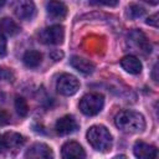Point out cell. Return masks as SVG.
<instances>
[{"instance_id": "cell-12", "label": "cell", "mask_w": 159, "mask_h": 159, "mask_svg": "<svg viewBox=\"0 0 159 159\" xmlns=\"http://www.w3.org/2000/svg\"><path fill=\"white\" fill-rule=\"evenodd\" d=\"M120 66L123 67V70H125L127 72L132 73V75H138L142 72V62L139 61L138 57L133 56V55H127L120 60Z\"/></svg>"}, {"instance_id": "cell-17", "label": "cell", "mask_w": 159, "mask_h": 159, "mask_svg": "<svg viewBox=\"0 0 159 159\" xmlns=\"http://www.w3.org/2000/svg\"><path fill=\"white\" fill-rule=\"evenodd\" d=\"M19 31H20V27L14 20H11L9 17H4V19L0 20V32H1V35L6 34V35L12 36V35H16Z\"/></svg>"}, {"instance_id": "cell-23", "label": "cell", "mask_w": 159, "mask_h": 159, "mask_svg": "<svg viewBox=\"0 0 159 159\" xmlns=\"http://www.w3.org/2000/svg\"><path fill=\"white\" fill-rule=\"evenodd\" d=\"M148 25H150V26H154V27H158V14H154V15H152V16H149L148 19H147V21H145Z\"/></svg>"}, {"instance_id": "cell-8", "label": "cell", "mask_w": 159, "mask_h": 159, "mask_svg": "<svg viewBox=\"0 0 159 159\" xmlns=\"http://www.w3.org/2000/svg\"><path fill=\"white\" fill-rule=\"evenodd\" d=\"M133 153L137 159H158V149L157 147L148 144L145 142L138 140L133 147Z\"/></svg>"}, {"instance_id": "cell-16", "label": "cell", "mask_w": 159, "mask_h": 159, "mask_svg": "<svg viewBox=\"0 0 159 159\" xmlns=\"http://www.w3.org/2000/svg\"><path fill=\"white\" fill-rule=\"evenodd\" d=\"M24 63L30 67V68H36L40 66V63L42 62V55L39 51L35 50H30L24 55Z\"/></svg>"}, {"instance_id": "cell-22", "label": "cell", "mask_w": 159, "mask_h": 159, "mask_svg": "<svg viewBox=\"0 0 159 159\" xmlns=\"http://www.w3.org/2000/svg\"><path fill=\"white\" fill-rule=\"evenodd\" d=\"M6 55V39L4 35L0 34V57Z\"/></svg>"}, {"instance_id": "cell-18", "label": "cell", "mask_w": 159, "mask_h": 159, "mask_svg": "<svg viewBox=\"0 0 159 159\" xmlns=\"http://www.w3.org/2000/svg\"><path fill=\"white\" fill-rule=\"evenodd\" d=\"M15 109L20 117H26L29 113V104L24 97H16L15 98Z\"/></svg>"}, {"instance_id": "cell-29", "label": "cell", "mask_w": 159, "mask_h": 159, "mask_svg": "<svg viewBox=\"0 0 159 159\" xmlns=\"http://www.w3.org/2000/svg\"><path fill=\"white\" fill-rule=\"evenodd\" d=\"M4 4H5V1H0V7H1V6L4 5Z\"/></svg>"}, {"instance_id": "cell-2", "label": "cell", "mask_w": 159, "mask_h": 159, "mask_svg": "<svg viewBox=\"0 0 159 159\" xmlns=\"http://www.w3.org/2000/svg\"><path fill=\"white\" fill-rule=\"evenodd\" d=\"M87 140L98 152H107L112 147V135L104 125H92L87 130Z\"/></svg>"}, {"instance_id": "cell-7", "label": "cell", "mask_w": 159, "mask_h": 159, "mask_svg": "<svg viewBox=\"0 0 159 159\" xmlns=\"http://www.w3.org/2000/svg\"><path fill=\"white\" fill-rule=\"evenodd\" d=\"M128 41L134 46V48L137 51H140L143 53H150L152 52V45H150L149 40L139 30H133L128 35Z\"/></svg>"}, {"instance_id": "cell-15", "label": "cell", "mask_w": 159, "mask_h": 159, "mask_svg": "<svg viewBox=\"0 0 159 159\" xmlns=\"http://www.w3.org/2000/svg\"><path fill=\"white\" fill-rule=\"evenodd\" d=\"M6 149H19L25 143V138L15 132H7L2 135Z\"/></svg>"}, {"instance_id": "cell-20", "label": "cell", "mask_w": 159, "mask_h": 159, "mask_svg": "<svg viewBox=\"0 0 159 159\" xmlns=\"http://www.w3.org/2000/svg\"><path fill=\"white\" fill-rule=\"evenodd\" d=\"M14 73L7 68H0V81H12Z\"/></svg>"}, {"instance_id": "cell-10", "label": "cell", "mask_w": 159, "mask_h": 159, "mask_svg": "<svg viewBox=\"0 0 159 159\" xmlns=\"http://www.w3.org/2000/svg\"><path fill=\"white\" fill-rule=\"evenodd\" d=\"M14 12L21 20H31L36 14V7L32 1L21 0L14 2Z\"/></svg>"}, {"instance_id": "cell-3", "label": "cell", "mask_w": 159, "mask_h": 159, "mask_svg": "<svg viewBox=\"0 0 159 159\" xmlns=\"http://www.w3.org/2000/svg\"><path fill=\"white\" fill-rule=\"evenodd\" d=\"M104 106V97L101 93H87L80 101V109L86 116L98 114Z\"/></svg>"}, {"instance_id": "cell-26", "label": "cell", "mask_w": 159, "mask_h": 159, "mask_svg": "<svg viewBox=\"0 0 159 159\" xmlns=\"http://www.w3.org/2000/svg\"><path fill=\"white\" fill-rule=\"evenodd\" d=\"M6 148H5V143H4V138L2 135H0V152H4Z\"/></svg>"}, {"instance_id": "cell-4", "label": "cell", "mask_w": 159, "mask_h": 159, "mask_svg": "<svg viewBox=\"0 0 159 159\" xmlns=\"http://www.w3.org/2000/svg\"><path fill=\"white\" fill-rule=\"evenodd\" d=\"M39 37L45 45H60L65 39V29L62 25H51L41 30Z\"/></svg>"}, {"instance_id": "cell-24", "label": "cell", "mask_w": 159, "mask_h": 159, "mask_svg": "<svg viewBox=\"0 0 159 159\" xmlns=\"http://www.w3.org/2000/svg\"><path fill=\"white\" fill-rule=\"evenodd\" d=\"M50 56H51V58H52V60L58 61V60H61V58L63 57V52H62V51H60V50H53V51H51Z\"/></svg>"}, {"instance_id": "cell-9", "label": "cell", "mask_w": 159, "mask_h": 159, "mask_svg": "<svg viewBox=\"0 0 159 159\" xmlns=\"http://www.w3.org/2000/svg\"><path fill=\"white\" fill-rule=\"evenodd\" d=\"M55 129H56L57 134L67 135V134H71L78 129V123L73 116L67 114V116H63L62 118L57 119V122L55 124Z\"/></svg>"}, {"instance_id": "cell-14", "label": "cell", "mask_w": 159, "mask_h": 159, "mask_svg": "<svg viewBox=\"0 0 159 159\" xmlns=\"http://www.w3.org/2000/svg\"><path fill=\"white\" fill-rule=\"evenodd\" d=\"M46 9H47V14L56 20L63 19L67 14V6L61 1H50Z\"/></svg>"}, {"instance_id": "cell-13", "label": "cell", "mask_w": 159, "mask_h": 159, "mask_svg": "<svg viewBox=\"0 0 159 159\" xmlns=\"http://www.w3.org/2000/svg\"><path fill=\"white\" fill-rule=\"evenodd\" d=\"M70 63L73 68H76L78 72H81L83 75H89L94 71V65L91 61H88L86 58H82V57H78V56L71 57Z\"/></svg>"}, {"instance_id": "cell-27", "label": "cell", "mask_w": 159, "mask_h": 159, "mask_svg": "<svg viewBox=\"0 0 159 159\" xmlns=\"http://www.w3.org/2000/svg\"><path fill=\"white\" fill-rule=\"evenodd\" d=\"M157 71H158V67H157V65L154 66V68H153V80L155 81V82H158V77H157Z\"/></svg>"}, {"instance_id": "cell-25", "label": "cell", "mask_w": 159, "mask_h": 159, "mask_svg": "<svg viewBox=\"0 0 159 159\" xmlns=\"http://www.w3.org/2000/svg\"><path fill=\"white\" fill-rule=\"evenodd\" d=\"M91 4L96 5H107V6H116L118 1H91Z\"/></svg>"}, {"instance_id": "cell-5", "label": "cell", "mask_w": 159, "mask_h": 159, "mask_svg": "<svg viewBox=\"0 0 159 159\" xmlns=\"http://www.w3.org/2000/svg\"><path fill=\"white\" fill-rule=\"evenodd\" d=\"M56 89L63 96H72L80 89V81L70 73H63L56 82Z\"/></svg>"}, {"instance_id": "cell-1", "label": "cell", "mask_w": 159, "mask_h": 159, "mask_svg": "<svg viewBox=\"0 0 159 159\" xmlns=\"http://www.w3.org/2000/svg\"><path fill=\"white\" fill-rule=\"evenodd\" d=\"M114 123L118 129L128 134L140 133L145 129L144 117L139 112H135V111H129V109L120 111L116 116Z\"/></svg>"}, {"instance_id": "cell-11", "label": "cell", "mask_w": 159, "mask_h": 159, "mask_svg": "<svg viewBox=\"0 0 159 159\" xmlns=\"http://www.w3.org/2000/svg\"><path fill=\"white\" fill-rule=\"evenodd\" d=\"M62 159H86V153L83 148L77 142H67L61 149Z\"/></svg>"}, {"instance_id": "cell-28", "label": "cell", "mask_w": 159, "mask_h": 159, "mask_svg": "<svg viewBox=\"0 0 159 159\" xmlns=\"http://www.w3.org/2000/svg\"><path fill=\"white\" fill-rule=\"evenodd\" d=\"M113 159H128V158H127L124 154H119V155H116Z\"/></svg>"}, {"instance_id": "cell-6", "label": "cell", "mask_w": 159, "mask_h": 159, "mask_svg": "<svg viewBox=\"0 0 159 159\" xmlns=\"http://www.w3.org/2000/svg\"><path fill=\"white\" fill-rule=\"evenodd\" d=\"M25 159H53V152L43 143H35L26 150Z\"/></svg>"}, {"instance_id": "cell-19", "label": "cell", "mask_w": 159, "mask_h": 159, "mask_svg": "<svg viewBox=\"0 0 159 159\" xmlns=\"http://www.w3.org/2000/svg\"><path fill=\"white\" fill-rule=\"evenodd\" d=\"M145 14V9L140 5H137V4H132L129 7H128V11H127V15L130 17V19H138V17H142L143 15Z\"/></svg>"}, {"instance_id": "cell-21", "label": "cell", "mask_w": 159, "mask_h": 159, "mask_svg": "<svg viewBox=\"0 0 159 159\" xmlns=\"http://www.w3.org/2000/svg\"><path fill=\"white\" fill-rule=\"evenodd\" d=\"M10 119H11L10 114H9L6 111L0 109V127H1V125H6V124H9V123H10Z\"/></svg>"}]
</instances>
